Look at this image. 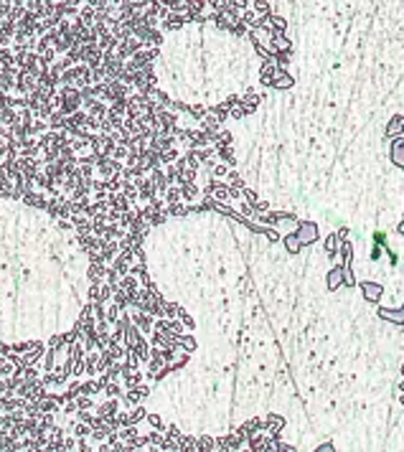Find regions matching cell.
<instances>
[{
  "label": "cell",
  "mask_w": 404,
  "mask_h": 452,
  "mask_svg": "<svg viewBox=\"0 0 404 452\" xmlns=\"http://www.w3.org/2000/svg\"><path fill=\"white\" fill-rule=\"evenodd\" d=\"M295 234L303 242V247H310V244H316L320 239V229H318L316 221H297V231Z\"/></svg>",
  "instance_id": "cell-1"
},
{
  "label": "cell",
  "mask_w": 404,
  "mask_h": 452,
  "mask_svg": "<svg viewBox=\"0 0 404 452\" xmlns=\"http://www.w3.org/2000/svg\"><path fill=\"white\" fill-rule=\"evenodd\" d=\"M147 394H150V386H147L145 381L140 386H132V389H125V396H122V406L125 409H132L135 404H140Z\"/></svg>",
  "instance_id": "cell-2"
},
{
  "label": "cell",
  "mask_w": 404,
  "mask_h": 452,
  "mask_svg": "<svg viewBox=\"0 0 404 452\" xmlns=\"http://www.w3.org/2000/svg\"><path fill=\"white\" fill-rule=\"evenodd\" d=\"M277 74H280V66H277L275 58H264L262 66H260V84L262 86H272Z\"/></svg>",
  "instance_id": "cell-3"
},
{
  "label": "cell",
  "mask_w": 404,
  "mask_h": 452,
  "mask_svg": "<svg viewBox=\"0 0 404 452\" xmlns=\"http://www.w3.org/2000/svg\"><path fill=\"white\" fill-rule=\"evenodd\" d=\"M389 158L397 168H404V135L389 138Z\"/></svg>",
  "instance_id": "cell-4"
},
{
  "label": "cell",
  "mask_w": 404,
  "mask_h": 452,
  "mask_svg": "<svg viewBox=\"0 0 404 452\" xmlns=\"http://www.w3.org/2000/svg\"><path fill=\"white\" fill-rule=\"evenodd\" d=\"M186 23H188V16H186V13H173V10H171V16L160 21V31H166V33L181 31Z\"/></svg>",
  "instance_id": "cell-5"
},
{
  "label": "cell",
  "mask_w": 404,
  "mask_h": 452,
  "mask_svg": "<svg viewBox=\"0 0 404 452\" xmlns=\"http://www.w3.org/2000/svg\"><path fill=\"white\" fill-rule=\"evenodd\" d=\"M119 406H122V399H104L102 404L94 406V414L102 417V419H112L119 412Z\"/></svg>",
  "instance_id": "cell-6"
},
{
  "label": "cell",
  "mask_w": 404,
  "mask_h": 452,
  "mask_svg": "<svg viewBox=\"0 0 404 452\" xmlns=\"http://www.w3.org/2000/svg\"><path fill=\"white\" fill-rule=\"evenodd\" d=\"M361 284V292H364V297L369 300V303H379L381 300V295H384V284L381 282H358Z\"/></svg>",
  "instance_id": "cell-7"
},
{
  "label": "cell",
  "mask_w": 404,
  "mask_h": 452,
  "mask_svg": "<svg viewBox=\"0 0 404 452\" xmlns=\"http://www.w3.org/2000/svg\"><path fill=\"white\" fill-rule=\"evenodd\" d=\"M325 282H328V292H336L341 287V284H343V262H338L333 269H328Z\"/></svg>",
  "instance_id": "cell-8"
},
{
  "label": "cell",
  "mask_w": 404,
  "mask_h": 452,
  "mask_svg": "<svg viewBox=\"0 0 404 452\" xmlns=\"http://www.w3.org/2000/svg\"><path fill=\"white\" fill-rule=\"evenodd\" d=\"M264 422H267V432H269V437H272V440H280V432H282V427H285L288 422L282 419L280 414H267V417H264Z\"/></svg>",
  "instance_id": "cell-9"
},
{
  "label": "cell",
  "mask_w": 404,
  "mask_h": 452,
  "mask_svg": "<svg viewBox=\"0 0 404 452\" xmlns=\"http://www.w3.org/2000/svg\"><path fill=\"white\" fill-rule=\"evenodd\" d=\"M323 249L328 254V259H336L338 257V249H341V239H338V231L336 234H328L323 239Z\"/></svg>",
  "instance_id": "cell-10"
},
{
  "label": "cell",
  "mask_w": 404,
  "mask_h": 452,
  "mask_svg": "<svg viewBox=\"0 0 404 452\" xmlns=\"http://www.w3.org/2000/svg\"><path fill=\"white\" fill-rule=\"evenodd\" d=\"M292 84H295V79L290 77V71L288 69H280V74H277L275 82H272V89H277V92H288Z\"/></svg>",
  "instance_id": "cell-11"
},
{
  "label": "cell",
  "mask_w": 404,
  "mask_h": 452,
  "mask_svg": "<svg viewBox=\"0 0 404 452\" xmlns=\"http://www.w3.org/2000/svg\"><path fill=\"white\" fill-rule=\"evenodd\" d=\"M379 318H381V320H392V323H397V325H402V328H404V305H402L399 310L379 308Z\"/></svg>",
  "instance_id": "cell-12"
},
{
  "label": "cell",
  "mask_w": 404,
  "mask_h": 452,
  "mask_svg": "<svg viewBox=\"0 0 404 452\" xmlns=\"http://www.w3.org/2000/svg\"><path fill=\"white\" fill-rule=\"evenodd\" d=\"M181 193H183V201L186 203H191V201H196L199 196H203V191L196 183H191V180H183V183H181Z\"/></svg>",
  "instance_id": "cell-13"
},
{
  "label": "cell",
  "mask_w": 404,
  "mask_h": 452,
  "mask_svg": "<svg viewBox=\"0 0 404 452\" xmlns=\"http://www.w3.org/2000/svg\"><path fill=\"white\" fill-rule=\"evenodd\" d=\"M397 135H404V114H394L386 125V138H397Z\"/></svg>",
  "instance_id": "cell-14"
},
{
  "label": "cell",
  "mask_w": 404,
  "mask_h": 452,
  "mask_svg": "<svg viewBox=\"0 0 404 452\" xmlns=\"http://www.w3.org/2000/svg\"><path fill=\"white\" fill-rule=\"evenodd\" d=\"M282 244H285V249H288L290 257L300 254V249H303V242L297 239V234H288V236H282Z\"/></svg>",
  "instance_id": "cell-15"
},
{
  "label": "cell",
  "mask_w": 404,
  "mask_h": 452,
  "mask_svg": "<svg viewBox=\"0 0 404 452\" xmlns=\"http://www.w3.org/2000/svg\"><path fill=\"white\" fill-rule=\"evenodd\" d=\"M221 125H224V122H221V119H219L216 114H211V112H208V114L201 119V122H199V127H201V130H208V132H214V135L221 130Z\"/></svg>",
  "instance_id": "cell-16"
},
{
  "label": "cell",
  "mask_w": 404,
  "mask_h": 452,
  "mask_svg": "<svg viewBox=\"0 0 404 452\" xmlns=\"http://www.w3.org/2000/svg\"><path fill=\"white\" fill-rule=\"evenodd\" d=\"M211 196H214L216 201H227V198H231V186L216 178V183H214V193H211Z\"/></svg>",
  "instance_id": "cell-17"
},
{
  "label": "cell",
  "mask_w": 404,
  "mask_h": 452,
  "mask_svg": "<svg viewBox=\"0 0 404 452\" xmlns=\"http://www.w3.org/2000/svg\"><path fill=\"white\" fill-rule=\"evenodd\" d=\"M175 343L181 345L183 351H188V353H193V351H196V345H199V343H196V338H193V333H191V330H188V333H181V336H178V338H175Z\"/></svg>",
  "instance_id": "cell-18"
},
{
  "label": "cell",
  "mask_w": 404,
  "mask_h": 452,
  "mask_svg": "<svg viewBox=\"0 0 404 452\" xmlns=\"http://www.w3.org/2000/svg\"><path fill=\"white\" fill-rule=\"evenodd\" d=\"M178 450L181 452H196L199 450V437H191V434L181 437V440H178Z\"/></svg>",
  "instance_id": "cell-19"
},
{
  "label": "cell",
  "mask_w": 404,
  "mask_h": 452,
  "mask_svg": "<svg viewBox=\"0 0 404 452\" xmlns=\"http://www.w3.org/2000/svg\"><path fill=\"white\" fill-rule=\"evenodd\" d=\"M234 142V135L229 132V130H219L216 135H214V147H227V145H231Z\"/></svg>",
  "instance_id": "cell-20"
},
{
  "label": "cell",
  "mask_w": 404,
  "mask_h": 452,
  "mask_svg": "<svg viewBox=\"0 0 404 452\" xmlns=\"http://www.w3.org/2000/svg\"><path fill=\"white\" fill-rule=\"evenodd\" d=\"M216 158L221 160V163H227V165H236V158H234V150H231V145H227V147H216Z\"/></svg>",
  "instance_id": "cell-21"
},
{
  "label": "cell",
  "mask_w": 404,
  "mask_h": 452,
  "mask_svg": "<svg viewBox=\"0 0 404 452\" xmlns=\"http://www.w3.org/2000/svg\"><path fill=\"white\" fill-rule=\"evenodd\" d=\"M163 198H166V203H181L183 201V193H181V186H168V191L163 193Z\"/></svg>",
  "instance_id": "cell-22"
},
{
  "label": "cell",
  "mask_w": 404,
  "mask_h": 452,
  "mask_svg": "<svg viewBox=\"0 0 404 452\" xmlns=\"http://www.w3.org/2000/svg\"><path fill=\"white\" fill-rule=\"evenodd\" d=\"M181 155H183V153H181V150H178V147L163 150V153H160V163H163V165H171V163H175V160L181 158Z\"/></svg>",
  "instance_id": "cell-23"
},
{
  "label": "cell",
  "mask_w": 404,
  "mask_h": 452,
  "mask_svg": "<svg viewBox=\"0 0 404 452\" xmlns=\"http://www.w3.org/2000/svg\"><path fill=\"white\" fill-rule=\"evenodd\" d=\"M252 8L257 10V16H272V5H269V0H252Z\"/></svg>",
  "instance_id": "cell-24"
},
{
  "label": "cell",
  "mask_w": 404,
  "mask_h": 452,
  "mask_svg": "<svg viewBox=\"0 0 404 452\" xmlns=\"http://www.w3.org/2000/svg\"><path fill=\"white\" fill-rule=\"evenodd\" d=\"M208 112H211V114H216V117L221 119V122H227V119L231 117V110H229L224 102H221V104H216V107H208Z\"/></svg>",
  "instance_id": "cell-25"
},
{
  "label": "cell",
  "mask_w": 404,
  "mask_h": 452,
  "mask_svg": "<svg viewBox=\"0 0 404 452\" xmlns=\"http://www.w3.org/2000/svg\"><path fill=\"white\" fill-rule=\"evenodd\" d=\"M262 99H267V94H260V92H252V89H247V92L242 94V102H244V104H254V107H257V104H260Z\"/></svg>",
  "instance_id": "cell-26"
},
{
  "label": "cell",
  "mask_w": 404,
  "mask_h": 452,
  "mask_svg": "<svg viewBox=\"0 0 404 452\" xmlns=\"http://www.w3.org/2000/svg\"><path fill=\"white\" fill-rule=\"evenodd\" d=\"M214 450H216L214 437H199V452H214Z\"/></svg>",
  "instance_id": "cell-27"
},
{
  "label": "cell",
  "mask_w": 404,
  "mask_h": 452,
  "mask_svg": "<svg viewBox=\"0 0 404 452\" xmlns=\"http://www.w3.org/2000/svg\"><path fill=\"white\" fill-rule=\"evenodd\" d=\"M229 170H231V165H227V163H216L214 165V170H211V178H227L229 175Z\"/></svg>",
  "instance_id": "cell-28"
},
{
  "label": "cell",
  "mask_w": 404,
  "mask_h": 452,
  "mask_svg": "<svg viewBox=\"0 0 404 452\" xmlns=\"http://www.w3.org/2000/svg\"><path fill=\"white\" fill-rule=\"evenodd\" d=\"M269 26H272V31H288V21L282 18V16H269Z\"/></svg>",
  "instance_id": "cell-29"
},
{
  "label": "cell",
  "mask_w": 404,
  "mask_h": 452,
  "mask_svg": "<svg viewBox=\"0 0 404 452\" xmlns=\"http://www.w3.org/2000/svg\"><path fill=\"white\" fill-rule=\"evenodd\" d=\"M343 284H346V287H353V284H358V282H356V277H353L351 264H343Z\"/></svg>",
  "instance_id": "cell-30"
},
{
  "label": "cell",
  "mask_w": 404,
  "mask_h": 452,
  "mask_svg": "<svg viewBox=\"0 0 404 452\" xmlns=\"http://www.w3.org/2000/svg\"><path fill=\"white\" fill-rule=\"evenodd\" d=\"M227 183L229 186H234V188H244V180H242V175H239L234 168L229 170V175H227Z\"/></svg>",
  "instance_id": "cell-31"
},
{
  "label": "cell",
  "mask_w": 404,
  "mask_h": 452,
  "mask_svg": "<svg viewBox=\"0 0 404 452\" xmlns=\"http://www.w3.org/2000/svg\"><path fill=\"white\" fill-rule=\"evenodd\" d=\"M178 320H181V323L186 325V330H191V333H193V328H196V323H193V318H191V315H188L183 308L178 310Z\"/></svg>",
  "instance_id": "cell-32"
},
{
  "label": "cell",
  "mask_w": 404,
  "mask_h": 452,
  "mask_svg": "<svg viewBox=\"0 0 404 452\" xmlns=\"http://www.w3.org/2000/svg\"><path fill=\"white\" fill-rule=\"evenodd\" d=\"M239 21H242V23H247V26L252 28V26H254V21H257V10H254V8H247V10H242V18H239Z\"/></svg>",
  "instance_id": "cell-33"
},
{
  "label": "cell",
  "mask_w": 404,
  "mask_h": 452,
  "mask_svg": "<svg viewBox=\"0 0 404 452\" xmlns=\"http://www.w3.org/2000/svg\"><path fill=\"white\" fill-rule=\"evenodd\" d=\"M127 155H130V147H127V145H119V142H117V147H115L112 158H115V160H127Z\"/></svg>",
  "instance_id": "cell-34"
},
{
  "label": "cell",
  "mask_w": 404,
  "mask_h": 452,
  "mask_svg": "<svg viewBox=\"0 0 404 452\" xmlns=\"http://www.w3.org/2000/svg\"><path fill=\"white\" fill-rule=\"evenodd\" d=\"M178 310H181V305H175V303L163 305V315H166V318H178Z\"/></svg>",
  "instance_id": "cell-35"
},
{
  "label": "cell",
  "mask_w": 404,
  "mask_h": 452,
  "mask_svg": "<svg viewBox=\"0 0 404 452\" xmlns=\"http://www.w3.org/2000/svg\"><path fill=\"white\" fill-rule=\"evenodd\" d=\"M384 252H386L384 244H374V249H371V254H369V259H371V262H379Z\"/></svg>",
  "instance_id": "cell-36"
},
{
  "label": "cell",
  "mask_w": 404,
  "mask_h": 452,
  "mask_svg": "<svg viewBox=\"0 0 404 452\" xmlns=\"http://www.w3.org/2000/svg\"><path fill=\"white\" fill-rule=\"evenodd\" d=\"M244 201H249V203H257L260 198H257V193H254L252 188H247V186H244Z\"/></svg>",
  "instance_id": "cell-37"
},
{
  "label": "cell",
  "mask_w": 404,
  "mask_h": 452,
  "mask_svg": "<svg viewBox=\"0 0 404 452\" xmlns=\"http://www.w3.org/2000/svg\"><path fill=\"white\" fill-rule=\"evenodd\" d=\"M252 206H254L257 214H267V211H269V203L267 201H257V203H252Z\"/></svg>",
  "instance_id": "cell-38"
},
{
  "label": "cell",
  "mask_w": 404,
  "mask_h": 452,
  "mask_svg": "<svg viewBox=\"0 0 404 452\" xmlns=\"http://www.w3.org/2000/svg\"><path fill=\"white\" fill-rule=\"evenodd\" d=\"M239 102H242V97H236V94H229V97H227V102H224V104H227V107L231 110V107H236Z\"/></svg>",
  "instance_id": "cell-39"
},
{
  "label": "cell",
  "mask_w": 404,
  "mask_h": 452,
  "mask_svg": "<svg viewBox=\"0 0 404 452\" xmlns=\"http://www.w3.org/2000/svg\"><path fill=\"white\" fill-rule=\"evenodd\" d=\"M374 244H384L386 247V234L384 231H376V234H374Z\"/></svg>",
  "instance_id": "cell-40"
},
{
  "label": "cell",
  "mask_w": 404,
  "mask_h": 452,
  "mask_svg": "<svg viewBox=\"0 0 404 452\" xmlns=\"http://www.w3.org/2000/svg\"><path fill=\"white\" fill-rule=\"evenodd\" d=\"M234 5L239 10H247V8H252V0H234Z\"/></svg>",
  "instance_id": "cell-41"
},
{
  "label": "cell",
  "mask_w": 404,
  "mask_h": 452,
  "mask_svg": "<svg viewBox=\"0 0 404 452\" xmlns=\"http://www.w3.org/2000/svg\"><path fill=\"white\" fill-rule=\"evenodd\" d=\"M316 450H318V452H325V450H328V452H333V450H336V447H333V445H331V442H323V445H318V447H316Z\"/></svg>",
  "instance_id": "cell-42"
},
{
  "label": "cell",
  "mask_w": 404,
  "mask_h": 452,
  "mask_svg": "<svg viewBox=\"0 0 404 452\" xmlns=\"http://www.w3.org/2000/svg\"><path fill=\"white\" fill-rule=\"evenodd\" d=\"M338 239H341V242H343V239H348V226H341V229H338Z\"/></svg>",
  "instance_id": "cell-43"
},
{
  "label": "cell",
  "mask_w": 404,
  "mask_h": 452,
  "mask_svg": "<svg viewBox=\"0 0 404 452\" xmlns=\"http://www.w3.org/2000/svg\"><path fill=\"white\" fill-rule=\"evenodd\" d=\"M399 394H404V376H402V381H399Z\"/></svg>",
  "instance_id": "cell-44"
},
{
  "label": "cell",
  "mask_w": 404,
  "mask_h": 452,
  "mask_svg": "<svg viewBox=\"0 0 404 452\" xmlns=\"http://www.w3.org/2000/svg\"><path fill=\"white\" fill-rule=\"evenodd\" d=\"M399 401H402V406H404V394H402V399H399Z\"/></svg>",
  "instance_id": "cell-45"
}]
</instances>
